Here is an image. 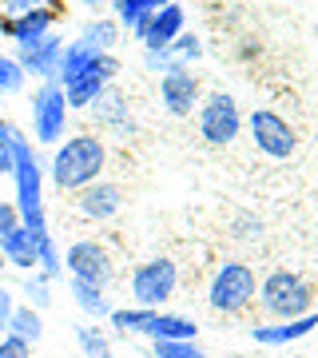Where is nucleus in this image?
Returning <instances> with one entry per match:
<instances>
[{
	"instance_id": "nucleus-1",
	"label": "nucleus",
	"mask_w": 318,
	"mask_h": 358,
	"mask_svg": "<svg viewBox=\"0 0 318 358\" xmlns=\"http://www.w3.org/2000/svg\"><path fill=\"white\" fill-rule=\"evenodd\" d=\"M103 167H108V148L96 131H76L52 148L48 159V179L60 187V192H84L88 183L103 179Z\"/></svg>"
},
{
	"instance_id": "nucleus-2",
	"label": "nucleus",
	"mask_w": 318,
	"mask_h": 358,
	"mask_svg": "<svg viewBox=\"0 0 318 358\" xmlns=\"http://www.w3.org/2000/svg\"><path fill=\"white\" fill-rule=\"evenodd\" d=\"M13 183H16V211H20V223L32 231V239H48V215H44V167L36 159V148L28 136L16 140V167H13Z\"/></svg>"
},
{
	"instance_id": "nucleus-3",
	"label": "nucleus",
	"mask_w": 318,
	"mask_h": 358,
	"mask_svg": "<svg viewBox=\"0 0 318 358\" xmlns=\"http://www.w3.org/2000/svg\"><path fill=\"white\" fill-rule=\"evenodd\" d=\"M259 307L270 322H287V319H303L315 315V287L298 275V271H270L267 279H259Z\"/></svg>"
},
{
	"instance_id": "nucleus-4",
	"label": "nucleus",
	"mask_w": 318,
	"mask_h": 358,
	"mask_svg": "<svg viewBox=\"0 0 318 358\" xmlns=\"http://www.w3.org/2000/svg\"><path fill=\"white\" fill-rule=\"evenodd\" d=\"M254 294H259L254 267L243 259H227V263H219L211 282H207V307L215 315H243L254 303Z\"/></svg>"
},
{
	"instance_id": "nucleus-5",
	"label": "nucleus",
	"mask_w": 318,
	"mask_h": 358,
	"mask_svg": "<svg viewBox=\"0 0 318 358\" xmlns=\"http://www.w3.org/2000/svg\"><path fill=\"white\" fill-rule=\"evenodd\" d=\"M127 291H131V303H136V307L164 310V303L179 291V267H175V259L152 255V259H143V263H136L131 279H127Z\"/></svg>"
},
{
	"instance_id": "nucleus-6",
	"label": "nucleus",
	"mask_w": 318,
	"mask_h": 358,
	"mask_svg": "<svg viewBox=\"0 0 318 358\" xmlns=\"http://www.w3.org/2000/svg\"><path fill=\"white\" fill-rule=\"evenodd\" d=\"M68 115H72V108H68L60 80H44L32 92V140L40 148H56L68 136Z\"/></svg>"
},
{
	"instance_id": "nucleus-7",
	"label": "nucleus",
	"mask_w": 318,
	"mask_h": 358,
	"mask_svg": "<svg viewBox=\"0 0 318 358\" xmlns=\"http://www.w3.org/2000/svg\"><path fill=\"white\" fill-rule=\"evenodd\" d=\"M195 124H199V136H203L211 148H227V143L239 140V131H243L247 120H243L239 103H235L231 92H211V96H203L199 108H195Z\"/></svg>"
},
{
	"instance_id": "nucleus-8",
	"label": "nucleus",
	"mask_w": 318,
	"mask_h": 358,
	"mask_svg": "<svg viewBox=\"0 0 318 358\" xmlns=\"http://www.w3.org/2000/svg\"><path fill=\"white\" fill-rule=\"evenodd\" d=\"M115 76H120V60H115V52H100L88 68H80L76 76H68L60 84L64 96H68V108H92V103L115 84Z\"/></svg>"
},
{
	"instance_id": "nucleus-9",
	"label": "nucleus",
	"mask_w": 318,
	"mask_h": 358,
	"mask_svg": "<svg viewBox=\"0 0 318 358\" xmlns=\"http://www.w3.org/2000/svg\"><path fill=\"white\" fill-rule=\"evenodd\" d=\"M64 271L72 279L108 291V282L115 279V259L100 239H76V243H68V251H64Z\"/></svg>"
},
{
	"instance_id": "nucleus-10",
	"label": "nucleus",
	"mask_w": 318,
	"mask_h": 358,
	"mask_svg": "<svg viewBox=\"0 0 318 358\" xmlns=\"http://www.w3.org/2000/svg\"><path fill=\"white\" fill-rule=\"evenodd\" d=\"M247 131H251L254 148L267 155V159H291L298 148V136L287 124V115H279L275 108H254L247 115Z\"/></svg>"
},
{
	"instance_id": "nucleus-11",
	"label": "nucleus",
	"mask_w": 318,
	"mask_h": 358,
	"mask_svg": "<svg viewBox=\"0 0 318 358\" xmlns=\"http://www.w3.org/2000/svg\"><path fill=\"white\" fill-rule=\"evenodd\" d=\"M159 100L171 115H191L203 100L199 92V76L187 64H171L167 72H159Z\"/></svg>"
},
{
	"instance_id": "nucleus-12",
	"label": "nucleus",
	"mask_w": 318,
	"mask_h": 358,
	"mask_svg": "<svg viewBox=\"0 0 318 358\" xmlns=\"http://www.w3.org/2000/svg\"><path fill=\"white\" fill-rule=\"evenodd\" d=\"M183 28H187L183 4H175V0H171V4H164V8H155L152 20H147V28L140 32L143 52H167L179 36H183Z\"/></svg>"
},
{
	"instance_id": "nucleus-13",
	"label": "nucleus",
	"mask_w": 318,
	"mask_h": 358,
	"mask_svg": "<svg viewBox=\"0 0 318 358\" xmlns=\"http://www.w3.org/2000/svg\"><path fill=\"white\" fill-rule=\"evenodd\" d=\"M120 207H124V192L115 187L112 179H96L84 192H76V211L88 223H108V219L120 215Z\"/></svg>"
},
{
	"instance_id": "nucleus-14",
	"label": "nucleus",
	"mask_w": 318,
	"mask_h": 358,
	"mask_svg": "<svg viewBox=\"0 0 318 358\" xmlns=\"http://www.w3.org/2000/svg\"><path fill=\"white\" fill-rule=\"evenodd\" d=\"M52 24H56V8H52V4L28 8L24 16H13V20L0 16V32L13 40L16 48H32V44H40L44 36H52Z\"/></svg>"
},
{
	"instance_id": "nucleus-15",
	"label": "nucleus",
	"mask_w": 318,
	"mask_h": 358,
	"mask_svg": "<svg viewBox=\"0 0 318 358\" xmlns=\"http://www.w3.org/2000/svg\"><path fill=\"white\" fill-rule=\"evenodd\" d=\"M64 44L68 40H60L56 32L52 36H44L40 44H32V48H16V64H20V72L32 80H56L60 76V56H64Z\"/></svg>"
},
{
	"instance_id": "nucleus-16",
	"label": "nucleus",
	"mask_w": 318,
	"mask_h": 358,
	"mask_svg": "<svg viewBox=\"0 0 318 358\" xmlns=\"http://www.w3.org/2000/svg\"><path fill=\"white\" fill-rule=\"evenodd\" d=\"M88 112L96 115V124H100L108 136H131V128H136V124H131V108H127V96L115 88V84L103 92L96 103H92Z\"/></svg>"
},
{
	"instance_id": "nucleus-17",
	"label": "nucleus",
	"mask_w": 318,
	"mask_h": 358,
	"mask_svg": "<svg viewBox=\"0 0 318 358\" xmlns=\"http://www.w3.org/2000/svg\"><path fill=\"white\" fill-rule=\"evenodd\" d=\"M315 327H318V310L303 315V319H287V322H259V327H251V338L259 346H291L298 338H306V334H315Z\"/></svg>"
},
{
	"instance_id": "nucleus-18",
	"label": "nucleus",
	"mask_w": 318,
	"mask_h": 358,
	"mask_svg": "<svg viewBox=\"0 0 318 358\" xmlns=\"http://www.w3.org/2000/svg\"><path fill=\"white\" fill-rule=\"evenodd\" d=\"M0 251H4V259H8V267H16V271H36L40 263H36V239H32V231L20 223V227L13 231V235H4L0 239Z\"/></svg>"
},
{
	"instance_id": "nucleus-19",
	"label": "nucleus",
	"mask_w": 318,
	"mask_h": 358,
	"mask_svg": "<svg viewBox=\"0 0 318 358\" xmlns=\"http://www.w3.org/2000/svg\"><path fill=\"white\" fill-rule=\"evenodd\" d=\"M199 334V322L187 319V315H171V310H155L152 327H147V338H171V343H195Z\"/></svg>"
},
{
	"instance_id": "nucleus-20",
	"label": "nucleus",
	"mask_w": 318,
	"mask_h": 358,
	"mask_svg": "<svg viewBox=\"0 0 318 358\" xmlns=\"http://www.w3.org/2000/svg\"><path fill=\"white\" fill-rule=\"evenodd\" d=\"M108 4H112L115 24L127 28L136 40H140V32L147 28V20H152V13H155V0H108Z\"/></svg>"
},
{
	"instance_id": "nucleus-21",
	"label": "nucleus",
	"mask_w": 318,
	"mask_h": 358,
	"mask_svg": "<svg viewBox=\"0 0 318 358\" xmlns=\"http://www.w3.org/2000/svg\"><path fill=\"white\" fill-rule=\"evenodd\" d=\"M72 299H76V307L84 310V319H92V322L108 319L115 310L112 303H108V291H103V287H92V282H80V279H72Z\"/></svg>"
},
{
	"instance_id": "nucleus-22",
	"label": "nucleus",
	"mask_w": 318,
	"mask_h": 358,
	"mask_svg": "<svg viewBox=\"0 0 318 358\" xmlns=\"http://www.w3.org/2000/svg\"><path fill=\"white\" fill-rule=\"evenodd\" d=\"M44 310L28 307V303H16L13 307V319H8V334H16V338H24L28 346H36L40 338H44V319H40Z\"/></svg>"
},
{
	"instance_id": "nucleus-23",
	"label": "nucleus",
	"mask_w": 318,
	"mask_h": 358,
	"mask_svg": "<svg viewBox=\"0 0 318 358\" xmlns=\"http://www.w3.org/2000/svg\"><path fill=\"white\" fill-rule=\"evenodd\" d=\"M155 319V310L152 307H115L112 315H108V322H112L120 334H147V327H152Z\"/></svg>"
},
{
	"instance_id": "nucleus-24",
	"label": "nucleus",
	"mask_w": 318,
	"mask_h": 358,
	"mask_svg": "<svg viewBox=\"0 0 318 358\" xmlns=\"http://www.w3.org/2000/svg\"><path fill=\"white\" fill-rule=\"evenodd\" d=\"M76 343L84 350V358H115L112 355V338L103 334V327H96L92 319L76 322Z\"/></svg>"
},
{
	"instance_id": "nucleus-25",
	"label": "nucleus",
	"mask_w": 318,
	"mask_h": 358,
	"mask_svg": "<svg viewBox=\"0 0 318 358\" xmlns=\"http://www.w3.org/2000/svg\"><path fill=\"white\" fill-rule=\"evenodd\" d=\"M80 36L88 40V44H96L100 52H115V44L124 40V28L115 24V16H96V20L80 32Z\"/></svg>"
},
{
	"instance_id": "nucleus-26",
	"label": "nucleus",
	"mask_w": 318,
	"mask_h": 358,
	"mask_svg": "<svg viewBox=\"0 0 318 358\" xmlns=\"http://www.w3.org/2000/svg\"><path fill=\"white\" fill-rule=\"evenodd\" d=\"M20 294H24L28 307L48 310V307H52V279L44 275V271H28L24 282H20Z\"/></svg>"
},
{
	"instance_id": "nucleus-27",
	"label": "nucleus",
	"mask_w": 318,
	"mask_h": 358,
	"mask_svg": "<svg viewBox=\"0 0 318 358\" xmlns=\"http://www.w3.org/2000/svg\"><path fill=\"white\" fill-rule=\"evenodd\" d=\"M24 131L16 128L13 120H0V176H13L16 167V140H20Z\"/></svg>"
},
{
	"instance_id": "nucleus-28",
	"label": "nucleus",
	"mask_w": 318,
	"mask_h": 358,
	"mask_svg": "<svg viewBox=\"0 0 318 358\" xmlns=\"http://www.w3.org/2000/svg\"><path fill=\"white\" fill-rule=\"evenodd\" d=\"M164 56H167V64H187L191 68V60H199V56H203V40L195 36V32H183V36L164 52Z\"/></svg>"
},
{
	"instance_id": "nucleus-29",
	"label": "nucleus",
	"mask_w": 318,
	"mask_h": 358,
	"mask_svg": "<svg viewBox=\"0 0 318 358\" xmlns=\"http://www.w3.org/2000/svg\"><path fill=\"white\" fill-rule=\"evenodd\" d=\"M24 72H20V64H16V56H4L0 52V96H16V92L24 88Z\"/></svg>"
},
{
	"instance_id": "nucleus-30",
	"label": "nucleus",
	"mask_w": 318,
	"mask_h": 358,
	"mask_svg": "<svg viewBox=\"0 0 318 358\" xmlns=\"http://www.w3.org/2000/svg\"><path fill=\"white\" fill-rule=\"evenodd\" d=\"M152 350L155 358H207V350L199 343H171V338H155Z\"/></svg>"
},
{
	"instance_id": "nucleus-31",
	"label": "nucleus",
	"mask_w": 318,
	"mask_h": 358,
	"mask_svg": "<svg viewBox=\"0 0 318 358\" xmlns=\"http://www.w3.org/2000/svg\"><path fill=\"white\" fill-rule=\"evenodd\" d=\"M231 231H235V239H259L263 235V219L251 215V211H239L235 223H231Z\"/></svg>"
},
{
	"instance_id": "nucleus-32",
	"label": "nucleus",
	"mask_w": 318,
	"mask_h": 358,
	"mask_svg": "<svg viewBox=\"0 0 318 358\" xmlns=\"http://www.w3.org/2000/svg\"><path fill=\"white\" fill-rule=\"evenodd\" d=\"M0 358H32V346L24 338H16V334H4L0 338Z\"/></svg>"
},
{
	"instance_id": "nucleus-33",
	"label": "nucleus",
	"mask_w": 318,
	"mask_h": 358,
	"mask_svg": "<svg viewBox=\"0 0 318 358\" xmlns=\"http://www.w3.org/2000/svg\"><path fill=\"white\" fill-rule=\"evenodd\" d=\"M16 227H20V211H16V203L13 199H0V239L13 235Z\"/></svg>"
},
{
	"instance_id": "nucleus-34",
	"label": "nucleus",
	"mask_w": 318,
	"mask_h": 358,
	"mask_svg": "<svg viewBox=\"0 0 318 358\" xmlns=\"http://www.w3.org/2000/svg\"><path fill=\"white\" fill-rule=\"evenodd\" d=\"M40 4H48V0H4V4H0V16L13 20V16H24L28 8H40Z\"/></svg>"
},
{
	"instance_id": "nucleus-35",
	"label": "nucleus",
	"mask_w": 318,
	"mask_h": 358,
	"mask_svg": "<svg viewBox=\"0 0 318 358\" xmlns=\"http://www.w3.org/2000/svg\"><path fill=\"white\" fill-rule=\"evenodd\" d=\"M13 307H16V299H13V294H4V299H0V338L8 334V319H13Z\"/></svg>"
},
{
	"instance_id": "nucleus-36",
	"label": "nucleus",
	"mask_w": 318,
	"mask_h": 358,
	"mask_svg": "<svg viewBox=\"0 0 318 358\" xmlns=\"http://www.w3.org/2000/svg\"><path fill=\"white\" fill-rule=\"evenodd\" d=\"M84 8H100V4H108V0H80Z\"/></svg>"
},
{
	"instance_id": "nucleus-37",
	"label": "nucleus",
	"mask_w": 318,
	"mask_h": 358,
	"mask_svg": "<svg viewBox=\"0 0 318 358\" xmlns=\"http://www.w3.org/2000/svg\"><path fill=\"white\" fill-rule=\"evenodd\" d=\"M4 267H8V259H4V251H0V275H4Z\"/></svg>"
},
{
	"instance_id": "nucleus-38",
	"label": "nucleus",
	"mask_w": 318,
	"mask_h": 358,
	"mask_svg": "<svg viewBox=\"0 0 318 358\" xmlns=\"http://www.w3.org/2000/svg\"><path fill=\"white\" fill-rule=\"evenodd\" d=\"M282 358H315V355H282Z\"/></svg>"
},
{
	"instance_id": "nucleus-39",
	"label": "nucleus",
	"mask_w": 318,
	"mask_h": 358,
	"mask_svg": "<svg viewBox=\"0 0 318 358\" xmlns=\"http://www.w3.org/2000/svg\"><path fill=\"white\" fill-rule=\"evenodd\" d=\"M164 4H171V0H155V8H164Z\"/></svg>"
},
{
	"instance_id": "nucleus-40",
	"label": "nucleus",
	"mask_w": 318,
	"mask_h": 358,
	"mask_svg": "<svg viewBox=\"0 0 318 358\" xmlns=\"http://www.w3.org/2000/svg\"><path fill=\"white\" fill-rule=\"evenodd\" d=\"M4 294H8V291H4V282H0V299H4Z\"/></svg>"
},
{
	"instance_id": "nucleus-41",
	"label": "nucleus",
	"mask_w": 318,
	"mask_h": 358,
	"mask_svg": "<svg viewBox=\"0 0 318 358\" xmlns=\"http://www.w3.org/2000/svg\"><path fill=\"white\" fill-rule=\"evenodd\" d=\"M0 4H4V0H0Z\"/></svg>"
}]
</instances>
